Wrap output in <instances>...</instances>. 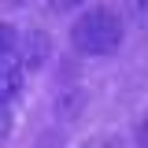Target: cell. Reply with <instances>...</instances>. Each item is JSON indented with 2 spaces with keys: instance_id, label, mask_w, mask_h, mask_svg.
Segmentation results:
<instances>
[{
  "instance_id": "8992f818",
  "label": "cell",
  "mask_w": 148,
  "mask_h": 148,
  "mask_svg": "<svg viewBox=\"0 0 148 148\" xmlns=\"http://www.w3.org/2000/svg\"><path fill=\"white\" fill-rule=\"evenodd\" d=\"M8 133H11V108L0 104V145L8 141Z\"/></svg>"
},
{
  "instance_id": "6da1fadb",
  "label": "cell",
  "mask_w": 148,
  "mask_h": 148,
  "mask_svg": "<svg viewBox=\"0 0 148 148\" xmlns=\"http://www.w3.org/2000/svg\"><path fill=\"white\" fill-rule=\"evenodd\" d=\"M71 41L82 56H111L122 45V18L111 8H92L78 15V22L71 26Z\"/></svg>"
},
{
  "instance_id": "52a82bcc",
  "label": "cell",
  "mask_w": 148,
  "mask_h": 148,
  "mask_svg": "<svg viewBox=\"0 0 148 148\" xmlns=\"http://www.w3.org/2000/svg\"><path fill=\"white\" fill-rule=\"evenodd\" d=\"M52 4V11H74V8H82L85 0H48Z\"/></svg>"
},
{
  "instance_id": "3957f363",
  "label": "cell",
  "mask_w": 148,
  "mask_h": 148,
  "mask_svg": "<svg viewBox=\"0 0 148 148\" xmlns=\"http://www.w3.org/2000/svg\"><path fill=\"white\" fill-rule=\"evenodd\" d=\"M18 92H22V67H18V59H8V63H0V104L15 100Z\"/></svg>"
},
{
  "instance_id": "277c9868",
  "label": "cell",
  "mask_w": 148,
  "mask_h": 148,
  "mask_svg": "<svg viewBox=\"0 0 148 148\" xmlns=\"http://www.w3.org/2000/svg\"><path fill=\"white\" fill-rule=\"evenodd\" d=\"M8 59H18V34L15 26L0 22V63H8Z\"/></svg>"
},
{
  "instance_id": "7a4b0ae2",
  "label": "cell",
  "mask_w": 148,
  "mask_h": 148,
  "mask_svg": "<svg viewBox=\"0 0 148 148\" xmlns=\"http://www.w3.org/2000/svg\"><path fill=\"white\" fill-rule=\"evenodd\" d=\"M48 34H41V30H34V34H26V45H18V67H30V71H37L45 59H48Z\"/></svg>"
},
{
  "instance_id": "ba28073f",
  "label": "cell",
  "mask_w": 148,
  "mask_h": 148,
  "mask_svg": "<svg viewBox=\"0 0 148 148\" xmlns=\"http://www.w3.org/2000/svg\"><path fill=\"white\" fill-rule=\"evenodd\" d=\"M137 145H141V148H148V115H145V122L137 126Z\"/></svg>"
},
{
  "instance_id": "5b68a950",
  "label": "cell",
  "mask_w": 148,
  "mask_h": 148,
  "mask_svg": "<svg viewBox=\"0 0 148 148\" xmlns=\"http://www.w3.org/2000/svg\"><path fill=\"white\" fill-rule=\"evenodd\" d=\"M130 15L137 18L141 26H148V0H130Z\"/></svg>"
}]
</instances>
